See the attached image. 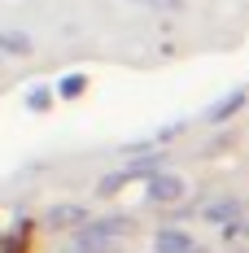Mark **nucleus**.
Returning a JSON list of instances; mask_svg holds the SVG:
<instances>
[{"label":"nucleus","mask_w":249,"mask_h":253,"mask_svg":"<svg viewBox=\"0 0 249 253\" xmlns=\"http://www.w3.org/2000/svg\"><path fill=\"white\" fill-rule=\"evenodd\" d=\"M127 231V218H83L70 236V253H109L114 236Z\"/></svg>","instance_id":"1"},{"label":"nucleus","mask_w":249,"mask_h":253,"mask_svg":"<svg viewBox=\"0 0 249 253\" xmlns=\"http://www.w3.org/2000/svg\"><path fill=\"white\" fill-rule=\"evenodd\" d=\"M184 197V179L166 175V170H153L149 175V205H171Z\"/></svg>","instance_id":"2"},{"label":"nucleus","mask_w":249,"mask_h":253,"mask_svg":"<svg viewBox=\"0 0 249 253\" xmlns=\"http://www.w3.org/2000/svg\"><path fill=\"white\" fill-rule=\"evenodd\" d=\"M153 245H157V253H184V249H193V236L188 231H175V227H162Z\"/></svg>","instance_id":"3"},{"label":"nucleus","mask_w":249,"mask_h":253,"mask_svg":"<svg viewBox=\"0 0 249 253\" xmlns=\"http://www.w3.org/2000/svg\"><path fill=\"white\" fill-rule=\"evenodd\" d=\"M83 218H88V214H83V210H70V205H66V210H52V214H49V223H52V227H70V223L79 227Z\"/></svg>","instance_id":"4"},{"label":"nucleus","mask_w":249,"mask_h":253,"mask_svg":"<svg viewBox=\"0 0 249 253\" xmlns=\"http://www.w3.org/2000/svg\"><path fill=\"white\" fill-rule=\"evenodd\" d=\"M241 105H245V92H232V96H227V101L219 105V109H210V118H214V123H223V118H232V114H236Z\"/></svg>","instance_id":"5"},{"label":"nucleus","mask_w":249,"mask_h":253,"mask_svg":"<svg viewBox=\"0 0 249 253\" xmlns=\"http://www.w3.org/2000/svg\"><path fill=\"white\" fill-rule=\"evenodd\" d=\"M205 218H210V223H227V218H236V205H232V201H219V205L205 210Z\"/></svg>","instance_id":"6"},{"label":"nucleus","mask_w":249,"mask_h":253,"mask_svg":"<svg viewBox=\"0 0 249 253\" xmlns=\"http://www.w3.org/2000/svg\"><path fill=\"white\" fill-rule=\"evenodd\" d=\"M0 44H4L9 52H26V48H31V40H26V35H0Z\"/></svg>","instance_id":"7"},{"label":"nucleus","mask_w":249,"mask_h":253,"mask_svg":"<svg viewBox=\"0 0 249 253\" xmlns=\"http://www.w3.org/2000/svg\"><path fill=\"white\" fill-rule=\"evenodd\" d=\"M26 105H31V109H49V92H44V87H35V92L26 96Z\"/></svg>","instance_id":"8"},{"label":"nucleus","mask_w":249,"mask_h":253,"mask_svg":"<svg viewBox=\"0 0 249 253\" xmlns=\"http://www.w3.org/2000/svg\"><path fill=\"white\" fill-rule=\"evenodd\" d=\"M79 92H83V79L79 75H70L66 83H61V96H79Z\"/></svg>","instance_id":"9"},{"label":"nucleus","mask_w":249,"mask_h":253,"mask_svg":"<svg viewBox=\"0 0 249 253\" xmlns=\"http://www.w3.org/2000/svg\"><path fill=\"white\" fill-rule=\"evenodd\" d=\"M184 253H205V249H197V245H193V249H184Z\"/></svg>","instance_id":"10"}]
</instances>
